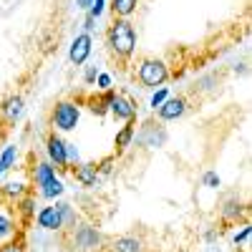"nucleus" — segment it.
Returning a JSON list of instances; mask_svg holds the SVG:
<instances>
[{
	"instance_id": "obj_3",
	"label": "nucleus",
	"mask_w": 252,
	"mask_h": 252,
	"mask_svg": "<svg viewBox=\"0 0 252 252\" xmlns=\"http://www.w3.org/2000/svg\"><path fill=\"white\" fill-rule=\"evenodd\" d=\"M134 76H136V81L141 83L144 89L154 91V89H161L164 83L172 78V71H169V66H166V61L146 56L134 66Z\"/></svg>"
},
{
	"instance_id": "obj_24",
	"label": "nucleus",
	"mask_w": 252,
	"mask_h": 252,
	"mask_svg": "<svg viewBox=\"0 0 252 252\" xmlns=\"http://www.w3.org/2000/svg\"><path fill=\"white\" fill-rule=\"evenodd\" d=\"M111 13L114 18H131L139 8V0H111Z\"/></svg>"
},
{
	"instance_id": "obj_5",
	"label": "nucleus",
	"mask_w": 252,
	"mask_h": 252,
	"mask_svg": "<svg viewBox=\"0 0 252 252\" xmlns=\"http://www.w3.org/2000/svg\"><path fill=\"white\" fill-rule=\"evenodd\" d=\"M134 141L141 146V149H161V146L169 141V131L159 119H146L136 126Z\"/></svg>"
},
{
	"instance_id": "obj_19",
	"label": "nucleus",
	"mask_w": 252,
	"mask_h": 252,
	"mask_svg": "<svg viewBox=\"0 0 252 252\" xmlns=\"http://www.w3.org/2000/svg\"><path fill=\"white\" fill-rule=\"evenodd\" d=\"M58 172H56V166L48 161V159H43V161H35L33 166H31V184L38 189V187H43L48 179H53Z\"/></svg>"
},
{
	"instance_id": "obj_25",
	"label": "nucleus",
	"mask_w": 252,
	"mask_h": 252,
	"mask_svg": "<svg viewBox=\"0 0 252 252\" xmlns=\"http://www.w3.org/2000/svg\"><path fill=\"white\" fill-rule=\"evenodd\" d=\"M172 94H169V89H166V86H161V89H154V94H152V98H149V106L157 111L159 106H161V103L166 101V98H169Z\"/></svg>"
},
{
	"instance_id": "obj_26",
	"label": "nucleus",
	"mask_w": 252,
	"mask_h": 252,
	"mask_svg": "<svg viewBox=\"0 0 252 252\" xmlns=\"http://www.w3.org/2000/svg\"><path fill=\"white\" fill-rule=\"evenodd\" d=\"M94 86H96V91H109V89H114V78H111V73H98L96 76V83H94Z\"/></svg>"
},
{
	"instance_id": "obj_18",
	"label": "nucleus",
	"mask_w": 252,
	"mask_h": 252,
	"mask_svg": "<svg viewBox=\"0 0 252 252\" xmlns=\"http://www.w3.org/2000/svg\"><path fill=\"white\" fill-rule=\"evenodd\" d=\"M109 247H103V252H146L144 240L136 235H119L106 242Z\"/></svg>"
},
{
	"instance_id": "obj_27",
	"label": "nucleus",
	"mask_w": 252,
	"mask_h": 252,
	"mask_svg": "<svg viewBox=\"0 0 252 252\" xmlns=\"http://www.w3.org/2000/svg\"><path fill=\"white\" fill-rule=\"evenodd\" d=\"M0 252H28V250H26V242H23V240L15 237V240H10V242L0 245Z\"/></svg>"
},
{
	"instance_id": "obj_31",
	"label": "nucleus",
	"mask_w": 252,
	"mask_h": 252,
	"mask_svg": "<svg viewBox=\"0 0 252 252\" xmlns=\"http://www.w3.org/2000/svg\"><path fill=\"white\" fill-rule=\"evenodd\" d=\"M114 164H116V159H114V157H103L101 161H96V169H98V174L103 177V174H111Z\"/></svg>"
},
{
	"instance_id": "obj_2",
	"label": "nucleus",
	"mask_w": 252,
	"mask_h": 252,
	"mask_svg": "<svg viewBox=\"0 0 252 252\" xmlns=\"http://www.w3.org/2000/svg\"><path fill=\"white\" fill-rule=\"evenodd\" d=\"M81 114H83L81 101H76V98L56 101V106L51 109V131H56V134L76 131L78 124H81Z\"/></svg>"
},
{
	"instance_id": "obj_30",
	"label": "nucleus",
	"mask_w": 252,
	"mask_h": 252,
	"mask_svg": "<svg viewBox=\"0 0 252 252\" xmlns=\"http://www.w3.org/2000/svg\"><path fill=\"white\" fill-rule=\"evenodd\" d=\"M66 159H68V166H73V164H78V161H81L78 146H76V144H71V141H66ZM68 172H71V169H68Z\"/></svg>"
},
{
	"instance_id": "obj_23",
	"label": "nucleus",
	"mask_w": 252,
	"mask_h": 252,
	"mask_svg": "<svg viewBox=\"0 0 252 252\" xmlns=\"http://www.w3.org/2000/svg\"><path fill=\"white\" fill-rule=\"evenodd\" d=\"M56 204H58V209H61V217H63V235H66V232H71V229L81 222V217H78V212H76L73 204L58 202V199H56Z\"/></svg>"
},
{
	"instance_id": "obj_4",
	"label": "nucleus",
	"mask_w": 252,
	"mask_h": 252,
	"mask_svg": "<svg viewBox=\"0 0 252 252\" xmlns=\"http://www.w3.org/2000/svg\"><path fill=\"white\" fill-rule=\"evenodd\" d=\"M76 252H103L106 247V237L101 235V229L89 222H78L71 232H66Z\"/></svg>"
},
{
	"instance_id": "obj_22",
	"label": "nucleus",
	"mask_w": 252,
	"mask_h": 252,
	"mask_svg": "<svg viewBox=\"0 0 252 252\" xmlns=\"http://www.w3.org/2000/svg\"><path fill=\"white\" fill-rule=\"evenodd\" d=\"M15 164H18V146L5 144L3 152H0V179H3L10 169H15Z\"/></svg>"
},
{
	"instance_id": "obj_7",
	"label": "nucleus",
	"mask_w": 252,
	"mask_h": 252,
	"mask_svg": "<svg viewBox=\"0 0 252 252\" xmlns=\"http://www.w3.org/2000/svg\"><path fill=\"white\" fill-rule=\"evenodd\" d=\"M46 159L56 166V172L63 174V172H68L71 166H68V159H66V139H63L61 134L51 131L46 136Z\"/></svg>"
},
{
	"instance_id": "obj_17",
	"label": "nucleus",
	"mask_w": 252,
	"mask_h": 252,
	"mask_svg": "<svg viewBox=\"0 0 252 252\" xmlns=\"http://www.w3.org/2000/svg\"><path fill=\"white\" fill-rule=\"evenodd\" d=\"M31 184L26 179H8L3 182V187H0V202H5V204H15L23 194L31 192Z\"/></svg>"
},
{
	"instance_id": "obj_12",
	"label": "nucleus",
	"mask_w": 252,
	"mask_h": 252,
	"mask_svg": "<svg viewBox=\"0 0 252 252\" xmlns=\"http://www.w3.org/2000/svg\"><path fill=\"white\" fill-rule=\"evenodd\" d=\"M33 222L40 229H46V232H63V217H61V209H58L56 202L48 204V207H38Z\"/></svg>"
},
{
	"instance_id": "obj_32",
	"label": "nucleus",
	"mask_w": 252,
	"mask_h": 252,
	"mask_svg": "<svg viewBox=\"0 0 252 252\" xmlns=\"http://www.w3.org/2000/svg\"><path fill=\"white\" fill-rule=\"evenodd\" d=\"M250 235H252V227H250V224H242V229H240V232H235L232 242H235V245H247Z\"/></svg>"
},
{
	"instance_id": "obj_28",
	"label": "nucleus",
	"mask_w": 252,
	"mask_h": 252,
	"mask_svg": "<svg viewBox=\"0 0 252 252\" xmlns=\"http://www.w3.org/2000/svg\"><path fill=\"white\" fill-rule=\"evenodd\" d=\"M98 73H101V71H98L96 63H91V66H83V83H86V86H94Z\"/></svg>"
},
{
	"instance_id": "obj_20",
	"label": "nucleus",
	"mask_w": 252,
	"mask_h": 252,
	"mask_svg": "<svg viewBox=\"0 0 252 252\" xmlns=\"http://www.w3.org/2000/svg\"><path fill=\"white\" fill-rule=\"evenodd\" d=\"M35 194H38V199L56 202V199H61L63 194H66V184H63V179L56 174V177H53V179H48L43 187H38V189H35Z\"/></svg>"
},
{
	"instance_id": "obj_8",
	"label": "nucleus",
	"mask_w": 252,
	"mask_h": 252,
	"mask_svg": "<svg viewBox=\"0 0 252 252\" xmlns=\"http://www.w3.org/2000/svg\"><path fill=\"white\" fill-rule=\"evenodd\" d=\"M136 114H139L136 101H134L131 96H126V94H119V91H116V96H114L111 103H109V116H114L116 121L126 124V121H134Z\"/></svg>"
},
{
	"instance_id": "obj_29",
	"label": "nucleus",
	"mask_w": 252,
	"mask_h": 252,
	"mask_svg": "<svg viewBox=\"0 0 252 252\" xmlns=\"http://www.w3.org/2000/svg\"><path fill=\"white\" fill-rule=\"evenodd\" d=\"M202 184H204L207 189H217V187L222 184V179H220L217 172H204V174H202Z\"/></svg>"
},
{
	"instance_id": "obj_16",
	"label": "nucleus",
	"mask_w": 252,
	"mask_h": 252,
	"mask_svg": "<svg viewBox=\"0 0 252 252\" xmlns=\"http://www.w3.org/2000/svg\"><path fill=\"white\" fill-rule=\"evenodd\" d=\"M13 209H15V217L20 224H31L35 220V212H38V194H33V192L23 194L13 204Z\"/></svg>"
},
{
	"instance_id": "obj_11",
	"label": "nucleus",
	"mask_w": 252,
	"mask_h": 252,
	"mask_svg": "<svg viewBox=\"0 0 252 252\" xmlns=\"http://www.w3.org/2000/svg\"><path fill=\"white\" fill-rule=\"evenodd\" d=\"M91 51H94V38H91V33H78V35L71 40L68 61L73 63V66H86L89 58H91Z\"/></svg>"
},
{
	"instance_id": "obj_9",
	"label": "nucleus",
	"mask_w": 252,
	"mask_h": 252,
	"mask_svg": "<svg viewBox=\"0 0 252 252\" xmlns=\"http://www.w3.org/2000/svg\"><path fill=\"white\" fill-rule=\"evenodd\" d=\"M187 111H189V98L182 96V94H177V96H169V98H166L161 106L157 109V119H159L161 124H166V121H179Z\"/></svg>"
},
{
	"instance_id": "obj_1",
	"label": "nucleus",
	"mask_w": 252,
	"mask_h": 252,
	"mask_svg": "<svg viewBox=\"0 0 252 252\" xmlns=\"http://www.w3.org/2000/svg\"><path fill=\"white\" fill-rule=\"evenodd\" d=\"M103 40H106V51L119 63H129L136 56L139 35H136V28L129 18H114L111 26L106 28V33H103Z\"/></svg>"
},
{
	"instance_id": "obj_14",
	"label": "nucleus",
	"mask_w": 252,
	"mask_h": 252,
	"mask_svg": "<svg viewBox=\"0 0 252 252\" xmlns=\"http://www.w3.org/2000/svg\"><path fill=\"white\" fill-rule=\"evenodd\" d=\"M116 96V89H109V91H98V94H91L83 98L81 106H86L89 114H94L96 119H106L109 116V103L111 98Z\"/></svg>"
},
{
	"instance_id": "obj_35",
	"label": "nucleus",
	"mask_w": 252,
	"mask_h": 252,
	"mask_svg": "<svg viewBox=\"0 0 252 252\" xmlns=\"http://www.w3.org/2000/svg\"><path fill=\"white\" fill-rule=\"evenodd\" d=\"M220 237V229H207V232H204V240L207 242H212V240H217Z\"/></svg>"
},
{
	"instance_id": "obj_37",
	"label": "nucleus",
	"mask_w": 252,
	"mask_h": 252,
	"mask_svg": "<svg viewBox=\"0 0 252 252\" xmlns=\"http://www.w3.org/2000/svg\"><path fill=\"white\" fill-rule=\"evenodd\" d=\"M247 71V63H237V66H235V73H245Z\"/></svg>"
},
{
	"instance_id": "obj_36",
	"label": "nucleus",
	"mask_w": 252,
	"mask_h": 252,
	"mask_svg": "<svg viewBox=\"0 0 252 252\" xmlns=\"http://www.w3.org/2000/svg\"><path fill=\"white\" fill-rule=\"evenodd\" d=\"M94 5V0H76V8H81V10H89Z\"/></svg>"
},
{
	"instance_id": "obj_10",
	"label": "nucleus",
	"mask_w": 252,
	"mask_h": 252,
	"mask_svg": "<svg viewBox=\"0 0 252 252\" xmlns=\"http://www.w3.org/2000/svg\"><path fill=\"white\" fill-rule=\"evenodd\" d=\"M20 227H23V224L18 222L13 204L0 202V245H3V242H10V240H15V237H20Z\"/></svg>"
},
{
	"instance_id": "obj_33",
	"label": "nucleus",
	"mask_w": 252,
	"mask_h": 252,
	"mask_svg": "<svg viewBox=\"0 0 252 252\" xmlns=\"http://www.w3.org/2000/svg\"><path fill=\"white\" fill-rule=\"evenodd\" d=\"M103 10H106V0H94V5L86 10V15H91V18H101L103 15Z\"/></svg>"
},
{
	"instance_id": "obj_34",
	"label": "nucleus",
	"mask_w": 252,
	"mask_h": 252,
	"mask_svg": "<svg viewBox=\"0 0 252 252\" xmlns=\"http://www.w3.org/2000/svg\"><path fill=\"white\" fill-rule=\"evenodd\" d=\"M94 28H96V18L86 15V20H83V33H91Z\"/></svg>"
},
{
	"instance_id": "obj_6",
	"label": "nucleus",
	"mask_w": 252,
	"mask_h": 252,
	"mask_svg": "<svg viewBox=\"0 0 252 252\" xmlns=\"http://www.w3.org/2000/svg\"><path fill=\"white\" fill-rule=\"evenodd\" d=\"M26 114V98L20 94H8L0 98V126L3 129H15Z\"/></svg>"
},
{
	"instance_id": "obj_21",
	"label": "nucleus",
	"mask_w": 252,
	"mask_h": 252,
	"mask_svg": "<svg viewBox=\"0 0 252 252\" xmlns=\"http://www.w3.org/2000/svg\"><path fill=\"white\" fill-rule=\"evenodd\" d=\"M134 134H136V119L134 121H126L121 129L114 136V146H116V154H124L129 146L134 144Z\"/></svg>"
},
{
	"instance_id": "obj_15",
	"label": "nucleus",
	"mask_w": 252,
	"mask_h": 252,
	"mask_svg": "<svg viewBox=\"0 0 252 252\" xmlns=\"http://www.w3.org/2000/svg\"><path fill=\"white\" fill-rule=\"evenodd\" d=\"M71 177H73L81 187H86V189L98 187V179H101V174H98V169H96V161H78V164H73V166H71Z\"/></svg>"
},
{
	"instance_id": "obj_13",
	"label": "nucleus",
	"mask_w": 252,
	"mask_h": 252,
	"mask_svg": "<svg viewBox=\"0 0 252 252\" xmlns=\"http://www.w3.org/2000/svg\"><path fill=\"white\" fill-rule=\"evenodd\" d=\"M247 212H250V207H247L237 194H232V197H227V199L222 202V207H220V220H222L224 224H237L240 220L247 217Z\"/></svg>"
}]
</instances>
